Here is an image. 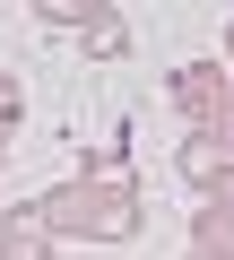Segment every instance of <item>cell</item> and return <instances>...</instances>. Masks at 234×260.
Masks as SVG:
<instances>
[{
    "mask_svg": "<svg viewBox=\"0 0 234 260\" xmlns=\"http://www.w3.org/2000/svg\"><path fill=\"white\" fill-rule=\"evenodd\" d=\"M225 95H234V70H225V61H182V70L165 78V104H174L182 121H217Z\"/></svg>",
    "mask_w": 234,
    "mask_h": 260,
    "instance_id": "cell-1",
    "label": "cell"
},
{
    "mask_svg": "<svg viewBox=\"0 0 234 260\" xmlns=\"http://www.w3.org/2000/svg\"><path fill=\"white\" fill-rule=\"evenodd\" d=\"M0 251H9V260H44V251H61V234H52L44 200H18L9 217H0Z\"/></svg>",
    "mask_w": 234,
    "mask_h": 260,
    "instance_id": "cell-2",
    "label": "cell"
},
{
    "mask_svg": "<svg viewBox=\"0 0 234 260\" xmlns=\"http://www.w3.org/2000/svg\"><path fill=\"white\" fill-rule=\"evenodd\" d=\"M174 165H182V182L208 200V191H217V174L234 165V148L217 139V121H191V139H182V156H174Z\"/></svg>",
    "mask_w": 234,
    "mask_h": 260,
    "instance_id": "cell-3",
    "label": "cell"
},
{
    "mask_svg": "<svg viewBox=\"0 0 234 260\" xmlns=\"http://www.w3.org/2000/svg\"><path fill=\"white\" fill-rule=\"evenodd\" d=\"M78 52L87 61H122L130 52V18L113 9V0H87V9H78Z\"/></svg>",
    "mask_w": 234,
    "mask_h": 260,
    "instance_id": "cell-4",
    "label": "cell"
},
{
    "mask_svg": "<svg viewBox=\"0 0 234 260\" xmlns=\"http://www.w3.org/2000/svg\"><path fill=\"white\" fill-rule=\"evenodd\" d=\"M191 251H208V260H234V208H217V200H208V208L191 217Z\"/></svg>",
    "mask_w": 234,
    "mask_h": 260,
    "instance_id": "cell-5",
    "label": "cell"
},
{
    "mask_svg": "<svg viewBox=\"0 0 234 260\" xmlns=\"http://www.w3.org/2000/svg\"><path fill=\"white\" fill-rule=\"evenodd\" d=\"M0 121H9V130H18V121H26V87H18V78H9V70H0Z\"/></svg>",
    "mask_w": 234,
    "mask_h": 260,
    "instance_id": "cell-6",
    "label": "cell"
},
{
    "mask_svg": "<svg viewBox=\"0 0 234 260\" xmlns=\"http://www.w3.org/2000/svg\"><path fill=\"white\" fill-rule=\"evenodd\" d=\"M26 9H35V18H52V26H78V9H87V0H26Z\"/></svg>",
    "mask_w": 234,
    "mask_h": 260,
    "instance_id": "cell-7",
    "label": "cell"
},
{
    "mask_svg": "<svg viewBox=\"0 0 234 260\" xmlns=\"http://www.w3.org/2000/svg\"><path fill=\"white\" fill-rule=\"evenodd\" d=\"M217 139H225V148H234V95H225V104H217Z\"/></svg>",
    "mask_w": 234,
    "mask_h": 260,
    "instance_id": "cell-8",
    "label": "cell"
},
{
    "mask_svg": "<svg viewBox=\"0 0 234 260\" xmlns=\"http://www.w3.org/2000/svg\"><path fill=\"white\" fill-rule=\"evenodd\" d=\"M208 200H217V208H234V165L217 174V191H208Z\"/></svg>",
    "mask_w": 234,
    "mask_h": 260,
    "instance_id": "cell-9",
    "label": "cell"
},
{
    "mask_svg": "<svg viewBox=\"0 0 234 260\" xmlns=\"http://www.w3.org/2000/svg\"><path fill=\"white\" fill-rule=\"evenodd\" d=\"M9 139H18V130H9V121H0V165H9Z\"/></svg>",
    "mask_w": 234,
    "mask_h": 260,
    "instance_id": "cell-10",
    "label": "cell"
},
{
    "mask_svg": "<svg viewBox=\"0 0 234 260\" xmlns=\"http://www.w3.org/2000/svg\"><path fill=\"white\" fill-rule=\"evenodd\" d=\"M225 70H234V26H225Z\"/></svg>",
    "mask_w": 234,
    "mask_h": 260,
    "instance_id": "cell-11",
    "label": "cell"
}]
</instances>
